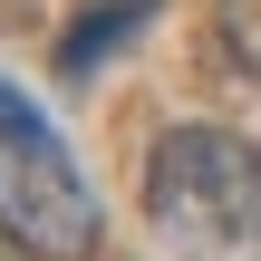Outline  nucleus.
Instances as JSON below:
<instances>
[{
	"label": "nucleus",
	"mask_w": 261,
	"mask_h": 261,
	"mask_svg": "<svg viewBox=\"0 0 261 261\" xmlns=\"http://www.w3.org/2000/svg\"><path fill=\"white\" fill-rule=\"evenodd\" d=\"M145 223L174 261H261V145L232 126H165L145 145Z\"/></svg>",
	"instance_id": "obj_1"
},
{
	"label": "nucleus",
	"mask_w": 261,
	"mask_h": 261,
	"mask_svg": "<svg viewBox=\"0 0 261 261\" xmlns=\"http://www.w3.org/2000/svg\"><path fill=\"white\" fill-rule=\"evenodd\" d=\"M0 242L29 261H97L107 213L48 126H0Z\"/></svg>",
	"instance_id": "obj_2"
},
{
	"label": "nucleus",
	"mask_w": 261,
	"mask_h": 261,
	"mask_svg": "<svg viewBox=\"0 0 261 261\" xmlns=\"http://www.w3.org/2000/svg\"><path fill=\"white\" fill-rule=\"evenodd\" d=\"M155 19V0H107V10H87L68 39H58V77H97L116 48H126V29H145Z\"/></svg>",
	"instance_id": "obj_3"
},
{
	"label": "nucleus",
	"mask_w": 261,
	"mask_h": 261,
	"mask_svg": "<svg viewBox=\"0 0 261 261\" xmlns=\"http://www.w3.org/2000/svg\"><path fill=\"white\" fill-rule=\"evenodd\" d=\"M213 39H223V58L261 87V0H213Z\"/></svg>",
	"instance_id": "obj_4"
},
{
	"label": "nucleus",
	"mask_w": 261,
	"mask_h": 261,
	"mask_svg": "<svg viewBox=\"0 0 261 261\" xmlns=\"http://www.w3.org/2000/svg\"><path fill=\"white\" fill-rule=\"evenodd\" d=\"M0 126H48V116H39V107H29L19 87H0Z\"/></svg>",
	"instance_id": "obj_5"
}]
</instances>
